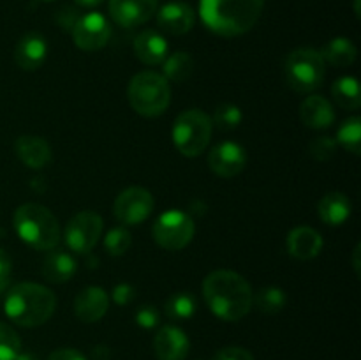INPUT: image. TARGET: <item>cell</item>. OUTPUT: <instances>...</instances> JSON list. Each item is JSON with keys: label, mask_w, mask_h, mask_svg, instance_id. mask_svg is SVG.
Instances as JSON below:
<instances>
[{"label": "cell", "mask_w": 361, "mask_h": 360, "mask_svg": "<svg viewBox=\"0 0 361 360\" xmlns=\"http://www.w3.org/2000/svg\"><path fill=\"white\" fill-rule=\"evenodd\" d=\"M252 288L233 270H214L204 277L203 296L212 313L224 321H240L252 309Z\"/></svg>", "instance_id": "6da1fadb"}, {"label": "cell", "mask_w": 361, "mask_h": 360, "mask_svg": "<svg viewBox=\"0 0 361 360\" xmlns=\"http://www.w3.org/2000/svg\"><path fill=\"white\" fill-rule=\"evenodd\" d=\"M264 0H200L204 27L221 37L247 34L263 13Z\"/></svg>", "instance_id": "7a4b0ae2"}, {"label": "cell", "mask_w": 361, "mask_h": 360, "mask_svg": "<svg viewBox=\"0 0 361 360\" xmlns=\"http://www.w3.org/2000/svg\"><path fill=\"white\" fill-rule=\"evenodd\" d=\"M56 309V296L37 282H18L11 286L4 300L7 318L18 327L34 328L44 325Z\"/></svg>", "instance_id": "3957f363"}, {"label": "cell", "mask_w": 361, "mask_h": 360, "mask_svg": "<svg viewBox=\"0 0 361 360\" xmlns=\"http://www.w3.org/2000/svg\"><path fill=\"white\" fill-rule=\"evenodd\" d=\"M13 226L18 236L35 251L55 249L62 239L59 219L51 210L39 203H25L16 208Z\"/></svg>", "instance_id": "277c9868"}, {"label": "cell", "mask_w": 361, "mask_h": 360, "mask_svg": "<svg viewBox=\"0 0 361 360\" xmlns=\"http://www.w3.org/2000/svg\"><path fill=\"white\" fill-rule=\"evenodd\" d=\"M127 97L136 113L143 116H159L171 102V88L162 74L143 71L130 78Z\"/></svg>", "instance_id": "5b68a950"}, {"label": "cell", "mask_w": 361, "mask_h": 360, "mask_svg": "<svg viewBox=\"0 0 361 360\" xmlns=\"http://www.w3.org/2000/svg\"><path fill=\"white\" fill-rule=\"evenodd\" d=\"M212 131H214L212 116L197 108L185 109L176 116L173 124V143L176 150L185 157H197L207 150Z\"/></svg>", "instance_id": "8992f818"}, {"label": "cell", "mask_w": 361, "mask_h": 360, "mask_svg": "<svg viewBox=\"0 0 361 360\" xmlns=\"http://www.w3.org/2000/svg\"><path fill=\"white\" fill-rule=\"evenodd\" d=\"M284 73L293 90L300 94H309L323 85L326 64L317 49L298 48L289 53L286 59Z\"/></svg>", "instance_id": "52a82bcc"}, {"label": "cell", "mask_w": 361, "mask_h": 360, "mask_svg": "<svg viewBox=\"0 0 361 360\" xmlns=\"http://www.w3.org/2000/svg\"><path fill=\"white\" fill-rule=\"evenodd\" d=\"M194 219L183 210H168L152 226L154 240L166 251H180L194 239Z\"/></svg>", "instance_id": "ba28073f"}, {"label": "cell", "mask_w": 361, "mask_h": 360, "mask_svg": "<svg viewBox=\"0 0 361 360\" xmlns=\"http://www.w3.org/2000/svg\"><path fill=\"white\" fill-rule=\"evenodd\" d=\"M102 229H104V221L97 212H78L67 222L66 233H63L67 249L76 254H88L101 239Z\"/></svg>", "instance_id": "9c48e42d"}, {"label": "cell", "mask_w": 361, "mask_h": 360, "mask_svg": "<svg viewBox=\"0 0 361 360\" xmlns=\"http://www.w3.org/2000/svg\"><path fill=\"white\" fill-rule=\"evenodd\" d=\"M154 196L148 189L140 186H133L123 189L116 196L113 205V214L116 221L123 226H137L147 221L154 212Z\"/></svg>", "instance_id": "30bf717a"}, {"label": "cell", "mask_w": 361, "mask_h": 360, "mask_svg": "<svg viewBox=\"0 0 361 360\" xmlns=\"http://www.w3.org/2000/svg\"><path fill=\"white\" fill-rule=\"evenodd\" d=\"M73 41L83 52H97L104 48L111 35V25L101 13H87L74 23Z\"/></svg>", "instance_id": "8fae6325"}, {"label": "cell", "mask_w": 361, "mask_h": 360, "mask_svg": "<svg viewBox=\"0 0 361 360\" xmlns=\"http://www.w3.org/2000/svg\"><path fill=\"white\" fill-rule=\"evenodd\" d=\"M247 164L245 148L236 141H222L215 145L208 154V166L222 179H233L240 175Z\"/></svg>", "instance_id": "7c38bea8"}, {"label": "cell", "mask_w": 361, "mask_h": 360, "mask_svg": "<svg viewBox=\"0 0 361 360\" xmlns=\"http://www.w3.org/2000/svg\"><path fill=\"white\" fill-rule=\"evenodd\" d=\"M109 16L126 28L147 23L159 9V0H109Z\"/></svg>", "instance_id": "4fadbf2b"}, {"label": "cell", "mask_w": 361, "mask_h": 360, "mask_svg": "<svg viewBox=\"0 0 361 360\" xmlns=\"http://www.w3.org/2000/svg\"><path fill=\"white\" fill-rule=\"evenodd\" d=\"M154 352L159 360H185L190 352V341L182 328L166 325L155 334Z\"/></svg>", "instance_id": "5bb4252c"}, {"label": "cell", "mask_w": 361, "mask_h": 360, "mask_svg": "<svg viewBox=\"0 0 361 360\" xmlns=\"http://www.w3.org/2000/svg\"><path fill=\"white\" fill-rule=\"evenodd\" d=\"M109 309V296L101 286H88L74 299V314L83 323H95L102 320Z\"/></svg>", "instance_id": "9a60e30c"}, {"label": "cell", "mask_w": 361, "mask_h": 360, "mask_svg": "<svg viewBox=\"0 0 361 360\" xmlns=\"http://www.w3.org/2000/svg\"><path fill=\"white\" fill-rule=\"evenodd\" d=\"M194 9L183 0H171L157 9V25L173 35H183L194 27Z\"/></svg>", "instance_id": "2e32d148"}, {"label": "cell", "mask_w": 361, "mask_h": 360, "mask_svg": "<svg viewBox=\"0 0 361 360\" xmlns=\"http://www.w3.org/2000/svg\"><path fill=\"white\" fill-rule=\"evenodd\" d=\"M48 56V41L39 32H27L14 48V60L23 71H37Z\"/></svg>", "instance_id": "e0dca14e"}, {"label": "cell", "mask_w": 361, "mask_h": 360, "mask_svg": "<svg viewBox=\"0 0 361 360\" xmlns=\"http://www.w3.org/2000/svg\"><path fill=\"white\" fill-rule=\"evenodd\" d=\"M14 152H16L18 159L32 169L46 168L53 159V152L48 141L41 136H32V134L18 138L14 143Z\"/></svg>", "instance_id": "ac0fdd59"}, {"label": "cell", "mask_w": 361, "mask_h": 360, "mask_svg": "<svg viewBox=\"0 0 361 360\" xmlns=\"http://www.w3.org/2000/svg\"><path fill=\"white\" fill-rule=\"evenodd\" d=\"M288 253L296 260H312L323 249V236L310 226H298L288 235Z\"/></svg>", "instance_id": "d6986e66"}, {"label": "cell", "mask_w": 361, "mask_h": 360, "mask_svg": "<svg viewBox=\"0 0 361 360\" xmlns=\"http://www.w3.org/2000/svg\"><path fill=\"white\" fill-rule=\"evenodd\" d=\"M302 122L310 129H328L335 122V112L331 102L323 95H309L300 106Z\"/></svg>", "instance_id": "ffe728a7"}, {"label": "cell", "mask_w": 361, "mask_h": 360, "mask_svg": "<svg viewBox=\"0 0 361 360\" xmlns=\"http://www.w3.org/2000/svg\"><path fill=\"white\" fill-rule=\"evenodd\" d=\"M78 270V263L71 253L63 249H51L42 261V275L53 284L71 281Z\"/></svg>", "instance_id": "44dd1931"}, {"label": "cell", "mask_w": 361, "mask_h": 360, "mask_svg": "<svg viewBox=\"0 0 361 360\" xmlns=\"http://www.w3.org/2000/svg\"><path fill=\"white\" fill-rule=\"evenodd\" d=\"M134 53L147 66H159L166 60L168 41L155 30H143L134 39Z\"/></svg>", "instance_id": "7402d4cb"}, {"label": "cell", "mask_w": 361, "mask_h": 360, "mask_svg": "<svg viewBox=\"0 0 361 360\" xmlns=\"http://www.w3.org/2000/svg\"><path fill=\"white\" fill-rule=\"evenodd\" d=\"M351 200L344 193H328L317 205V215L328 226H342L351 217Z\"/></svg>", "instance_id": "603a6c76"}, {"label": "cell", "mask_w": 361, "mask_h": 360, "mask_svg": "<svg viewBox=\"0 0 361 360\" xmlns=\"http://www.w3.org/2000/svg\"><path fill=\"white\" fill-rule=\"evenodd\" d=\"M319 53L323 56L324 64H331L335 67L353 66L356 56H358V49H356L355 42L348 37L330 39Z\"/></svg>", "instance_id": "cb8c5ba5"}, {"label": "cell", "mask_w": 361, "mask_h": 360, "mask_svg": "<svg viewBox=\"0 0 361 360\" xmlns=\"http://www.w3.org/2000/svg\"><path fill=\"white\" fill-rule=\"evenodd\" d=\"M331 95L341 108L358 109L361 106L360 81L355 76L338 78L331 85Z\"/></svg>", "instance_id": "d4e9b609"}, {"label": "cell", "mask_w": 361, "mask_h": 360, "mask_svg": "<svg viewBox=\"0 0 361 360\" xmlns=\"http://www.w3.org/2000/svg\"><path fill=\"white\" fill-rule=\"evenodd\" d=\"M162 66H164L162 71H164L166 80L175 81V83H183V81H187L192 76L194 59L187 52H175L166 56Z\"/></svg>", "instance_id": "484cf974"}, {"label": "cell", "mask_w": 361, "mask_h": 360, "mask_svg": "<svg viewBox=\"0 0 361 360\" xmlns=\"http://www.w3.org/2000/svg\"><path fill=\"white\" fill-rule=\"evenodd\" d=\"M197 300L192 293L178 292L173 293L164 304V313L173 321H187L196 314Z\"/></svg>", "instance_id": "4316f807"}, {"label": "cell", "mask_w": 361, "mask_h": 360, "mask_svg": "<svg viewBox=\"0 0 361 360\" xmlns=\"http://www.w3.org/2000/svg\"><path fill=\"white\" fill-rule=\"evenodd\" d=\"M252 304L264 314H277L288 304V295L284 289L277 288V286H267L261 288L256 295H252Z\"/></svg>", "instance_id": "83f0119b"}, {"label": "cell", "mask_w": 361, "mask_h": 360, "mask_svg": "<svg viewBox=\"0 0 361 360\" xmlns=\"http://www.w3.org/2000/svg\"><path fill=\"white\" fill-rule=\"evenodd\" d=\"M337 145L344 147L351 154L360 155L361 152V119L349 116L341 124L337 131Z\"/></svg>", "instance_id": "f1b7e54d"}, {"label": "cell", "mask_w": 361, "mask_h": 360, "mask_svg": "<svg viewBox=\"0 0 361 360\" xmlns=\"http://www.w3.org/2000/svg\"><path fill=\"white\" fill-rule=\"evenodd\" d=\"M243 113L242 109L231 102H224V104L217 106L214 116H212V124L217 126L222 131H233L242 124Z\"/></svg>", "instance_id": "f546056e"}, {"label": "cell", "mask_w": 361, "mask_h": 360, "mask_svg": "<svg viewBox=\"0 0 361 360\" xmlns=\"http://www.w3.org/2000/svg\"><path fill=\"white\" fill-rule=\"evenodd\" d=\"M130 244H133V236H130L129 229L123 228V226L111 228L104 236V249L111 256H122V254H126L129 251Z\"/></svg>", "instance_id": "4dcf8cb0"}, {"label": "cell", "mask_w": 361, "mask_h": 360, "mask_svg": "<svg viewBox=\"0 0 361 360\" xmlns=\"http://www.w3.org/2000/svg\"><path fill=\"white\" fill-rule=\"evenodd\" d=\"M21 353V339L13 327L0 321V360H16Z\"/></svg>", "instance_id": "1f68e13d"}, {"label": "cell", "mask_w": 361, "mask_h": 360, "mask_svg": "<svg viewBox=\"0 0 361 360\" xmlns=\"http://www.w3.org/2000/svg\"><path fill=\"white\" fill-rule=\"evenodd\" d=\"M309 154L316 161H330L337 154V141L331 136L314 138L309 145Z\"/></svg>", "instance_id": "d6a6232c"}, {"label": "cell", "mask_w": 361, "mask_h": 360, "mask_svg": "<svg viewBox=\"0 0 361 360\" xmlns=\"http://www.w3.org/2000/svg\"><path fill=\"white\" fill-rule=\"evenodd\" d=\"M136 323L140 325L145 330H152V328L159 327L161 323V313L155 306H141L136 311V316H134Z\"/></svg>", "instance_id": "836d02e7"}, {"label": "cell", "mask_w": 361, "mask_h": 360, "mask_svg": "<svg viewBox=\"0 0 361 360\" xmlns=\"http://www.w3.org/2000/svg\"><path fill=\"white\" fill-rule=\"evenodd\" d=\"M214 360H254V355L240 346H226L215 353Z\"/></svg>", "instance_id": "e575fe53"}, {"label": "cell", "mask_w": 361, "mask_h": 360, "mask_svg": "<svg viewBox=\"0 0 361 360\" xmlns=\"http://www.w3.org/2000/svg\"><path fill=\"white\" fill-rule=\"evenodd\" d=\"M111 299L115 300V304H118V306H127V304H130L136 299V289H134V286H130L129 282H118V284L111 289Z\"/></svg>", "instance_id": "d590c367"}, {"label": "cell", "mask_w": 361, "mask_h": 360, "mask_svg": "<svg viewBox=\"0 0 361 360\" xmlns=\"http://www.w3.org/2000/svg\"><path fill=\"white\" fill-rule=\"evenodd\" d=\"M11 274H13V261L4 249H0V293L9 288Z\"/></svg>", "instance_id": "8d00e7d4"}, {"label": "cell", "mask_w": 361, "mask_h": 360, "mask_svg": "<svg viewBox=\"0 0 361 360\" xmlns=\"http://www.w3.org/2000/svg\"><path fill=\"white\" fill-rule=\"evenodd\" d=\"M48 360H87V356L74 348H59L48 356Z\"/></svg>", "instance_id": "74e56055"}, {"label": "cell", "mask_w": 361, "mask_h": 360, "mask_svg": "<svg viewBox=\"0 0 361 360\" xmlns=\"http://www.w3.org/2000/svg\"><path fill=\"white\" fill-rule=\"evenodd\" d=\"M111 349L106 344H97L92 348V360H109Z\"/></svg>", "instance_id": "f35d334b"}, {"label": "cell", "mask_w": 361, "mask_h": 360, "mask_svg": "<svg viewBox=\"0 0 361 360\" xmlns=\"http://www.w3.org/2000/svg\"><path fill=\"white\" fill-rule=\"evenodd\" d=\"M360 253H361V244H356L355 246V251H353V267H355V272H356V275H358L360 277V265H361V261H360Z\"/></svg>", "instance_id": "ab89813d"}, {"label": "cell", "mask_w": 361, "mask_h": 360, "mask_svg": "<svg viewBox=\"0 0 361 360\" xmlns=\"http://www.w3.org/2000/svg\"><path fill=\"white\" fill-rule=\"evenodd\" d=\"M80 7H87V9H92V7H97L101 6L104 0H74Z\"/></svg>", "instance_id": "60d3db41"}, {"label": "cell", "mask_w": 361, "mask_h": 360, "mask_svg": "<svg viewBox=\"0 0 361 360\" xmlns=\"http://www.w3.org/2000/svg\"><path fill=\"white\" fill-rule=\"evenodd\" d=\"M16 360H39V359L35 355H32V353H20V355L16 356Z\"/></svg>", "instance_id": "b9f144b4"}, {"label": "cell", "mask_w": 361, "mask_h": 360, "mask_svg": "<svg viewBox=\"0 0 361 360\" xmlns=\"http://www.w3.org/2000/svg\"><path fill=\"white\" fill-rule=\"evenodd\" d=\"M355 13L360 18V0H355Z\"/></svg>", "instance_id": "7bdbcfd3"}, {"label": "cell", "mask_w": 361, "mask_h": 360, "mask_svg": "<svg viewBox=\"0 0 361 360\" xmlns=\"http://www.w3.org/2000/svg\"><path fill=\"white\" fill-rule=\"evenodd\" d=\"M41 2H53V0H41Z\"/></svg>", "instance_id": "ee69618b"}]
</instances>
